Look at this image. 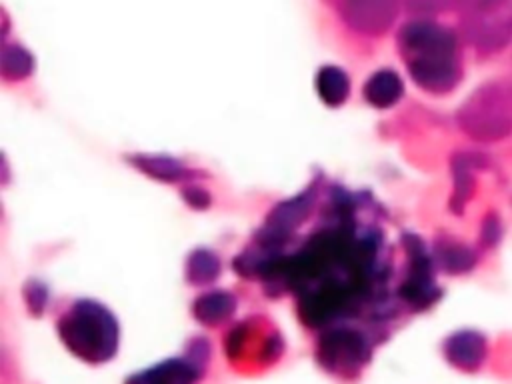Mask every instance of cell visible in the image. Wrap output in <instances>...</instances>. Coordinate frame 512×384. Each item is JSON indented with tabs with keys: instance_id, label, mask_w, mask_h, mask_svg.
Wrapping results in <instances>:
<instances>
[{
	"instance_id": "6da1fadb",
	"label": "cell",
	"mask_w": 512,
	"mask_h": 384,
	"mask_svg": "<svg viewBox=\"0 0 512 384\" xmlns=\"http://www.w3.org/2000/svg\"><path fill=\"white\" fill-rule=\"evenodd\" d=\"M398 50L412 80L426 92L444 94L458 84L460 60L452 30L430 20H412L398 34Z\"/></svg>"
},
{
	"instance_id": "7a4b0ae2",
	"label": "cell",
	"mask_w": 512,
	"mask_h": 384,
	"mask_svg": "<svg viewBox=\"0 0 512 384\" xmlns=\"http://www.w3.org/2000/svg\"><path fill=\"white\" fill-rule=\"evenodd\" d=\"M60 338L68 350L92 364L106 362L118 346V326L114 316L98 302H76L58 324Z\"/></svg>"
},
{
	"instance_id": "3957f363",
	"label": "cell",
	"mask_w": 512,
	"mask_h": 384,
	"mask_svg": "<svg viewBox=\"0 0 512 384\" xmlns=\"http://www.w3.org/2000/svg\"><path fill=\"white\" fill-rule=\"evenodd\" d=\"M460 128L474 140L492 142L512 132V82L478 86L458 110Z\"/></svg>"
},
{
	"instance_id": "277c9868",
	"label": "cell",
	"mask_w": 512,
	"mask_h": 384,
	"mask_svg": "<svg viewBox=\"0 0 512 384\" xmlns=\"http://www.w3.org/2000/svg\"><path fill=\"white\" fill-rule=\"evenodd\" d=\"M460 28L476 50L498 52L512 38V0H464Z\"/></svg>"
},
{
	"instance_id": "5b68a950",
	"label": "cell",
	"mask_w": 512,
	"mask_h": 384,
	"mask_svg": "<svg viewBox=\"0 0 512 384\" xmlns=\"http://www.w3.org/2000/svg\"><path fill=\"white\" fill-rule=\"evenodd\" d=\"M344 22L362 34H382L398 14L400 0H340Z\"/></svg>"
},
{
	"instance_id": "8992f818",
	"label": "cell",
	"mask_w": 512,
	"mask_h": 384,
	"mask_svg": "<svg viewBox=\"0 0 512 384\" xmlns=\"http://www.w3.org/2000/svg\"><path fill=\"white\" fill-rule=\"evenodd\" d=\"M444 354L450 364L462 370H474L486 356V342L478 332H458L446 340Z\"/></svg>"
},
{
	"instance_id": "52a82bcc",
	"label": "cell",
	"mask_w": 512,
	"mask_h": 384,
	"mask_svg": "<svg viewBox=\"0 0 512 384\" xmlns=\"http://www.w3.org/2000/svg\"><path fill=\"white\" fill-rule=\"evenodd\" d=\"M402 80L392 70L374 72L364 84V98L376 108H390L402 96Z\"/></svg>"
},
{
	"instance_id": "ba28073f",
	"label": "cell",
	"mask_w": 512,
	"mask_h": 384,
	"mask_svg": "<svg viewBox=\"0 0 512 384\" xmlns=\"http://www.w3.org/2000/svg\"><path fill=\"white\" fill-rule=\"evenodd\" d=\"M486 158L480 154H458L454 156L452 170H454V196H452V210L460 212L464 202L472 194V174L476 168H482Z\"/></svg>"
},
{
	"instance_id": "9c48e42d",
	"label": "cell",
	"mask_w": 512,
	"mask_h": 384,
	"mask_svg": "<svg viewBox=\"0 0 512 384\" xmlns=\"http://www.w3.org/2000/svg\"><path fill=\"white\" fill-rule=\"evenodd\" d=\"M234 308H236V300L232 294L208 292V294H202L200 298H196L192 312L198 322L216 326V324L228 320L234 314Z\"/></svg>"
},
{
	"instance_id": "30bf717a",
	"label": "cell",
	"mask_w": 512,
	"mask_h": 384,
	"mask_svg": "<svg viewBox=\"0 0 512 384\" xmlns=\"http://www.w3.org/2000/svg\"><path fill=\"white\" fill-rule=\"evenodd\" d=\"M350 90L348 76L338 66H324L316 74V92L328 106H340Z\"/></svg>"
},
{
	"instance_id": "8fae6325",
	"label": "cell",
	"mask_w": 512,
	"mask_h": 384,
	"mask_svg": "<svg viewBox=\"0 0 512 384\" xmlns=\"http://www.w3.org/2000/svg\"><path fill=\"white\" fill-rule=\"evenodd\" d=\"M130 162L138 170L146 172L148 176H152L156 180H164V182L180 180L186 174V168L170 156H148V154L146 156H132Z\"/></svg>"
},
{
	"instance_id": "7c38bea8",
	"label": "cell",
	"mask_w": 512,
	"mask_h": 384,
	"mask_svg": "<svg viewBox=\"0 0 512 384\" xmlns=\"http://www.w3.org/2000/svg\"><path fill=\"white\" fill-rule=\"evenodd\" d=\"M2 76L8 80H22L26 78L34 68V58L30 52L18 44H6L2 48Z\"/></svg>"
},
{
	"instance_id": "4fadbf2b",
	"label": "cell",
	"mask_w": 512,
	"mask_h": 384,
	"mask_svg": "<svg viewBox=\"0 0 512 384\" xmlns=\"http://www.w3.org/2000/svg\"><path fill=\"white\" fill-rule=\"evenodd\" d=\"M220 272V260L210 250H194L186 262V276L194 284H208Z\"/></svg>"
},
{
	"instance_id": "5bb4252c",
	"label": "cell",
	"mask_w": 512,
	"mask_h": 384,
	"mask_svg": "<svg viewBox=\"0 0 512 384\" xmlns=\"http://www.w3.org/2000/svg\"><path fill=\"white\" fill-rule=\"evenodd\" d=\"M310 206H312V194H302L290 202H284L270 214V226L284 228V230L294 228L310 212Z\"/></svg>"
},
{
	"instance_id": "9a60e30c",
	"label": "cell",
	"mask_w": 512,
	"mask_h": 384,
	"mask_svg": "<svg viewBox=\"0 0 512 384\" xmlns=\"http://www.w3.org/2000/svg\"><path fill=\"white\" fill-rule=\"evenodd\" d=\"M196 374L192 370L190 364L182 362V360H168L160 366H154L152 370L148 372H142V374H136L132 376L130 380H152V382H188V380H194Z\"/></svg>"
},
{
	"instance_id": "2e32d148",
	"label": "cell",
	"mask_w": 512,
	"mask_h": 384,
	"mask_svg": "<svg viewBox=\"0 0 512 384\" xmlns=\"http://www.w3.org/2000/svg\"><path fill=\"white\" fill-rule=\"evenodd\" d=\"M438 258L448 272H464L474 266V252L462 244H442Z\"/></svg>"
},
{
	"instance_id": "e0dca14e",
	"label": "cell",
	"mask_w": 512,
	"mask_h": 384,
	"mask_svg": "<svg viewBox=\"0 0 512 384\" xmlns=\"http://www.w3.org/2000/svg\"><path fill=\"white\" fill-rule=\"evenodd\" d=\"M462 2L464 0H406V6L410 12H416V14H436V12L462 6Z\"/></svg>"
},
{
	"instance_id": "ac0fdd59",
	"label": "cell",
	"mask_w": 512,
	"mask_h": 384,
	"mask_svg": "<svg viewBox=\"0 0 512 384\" xmlns=\"http://www.w3.org/2000/svg\"><path fill=\"white\" fill-rule=\"evenodd\" d=\"M184 198H186V202H188L190 206H194V208H204V206L210 202L208 194H206L204 190H200V188H186V190H184Z\"/></svg>"
}]
</instances>
